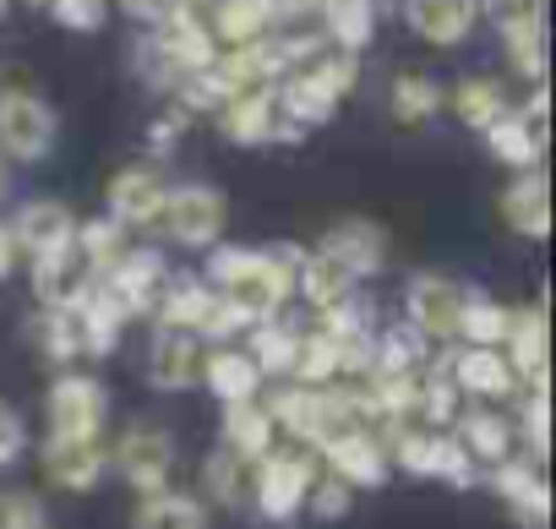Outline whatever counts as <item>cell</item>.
Returning <instances> with one entry per match:
<instances>
[{
  "label": "cell",
  "mask_w": 556,
  "mask_h": 529,
  "mask_svg": "<svg viewBox=\"0 0 556 529\" xmlns=\"http://www.w3.org/2000/svg\"><path fill=\"white\" fill-rule=\"evenodd\" d=\"M218 301H229L245 323L278 317L295 295V274L273 256V245H213L207 251V279Z\"/></svg>",
  "instance_id": "6da1fadb"
},
{
  "label": "cell",
  "mask_w": 556,
  "mask_h": 529,
  "mask_svg": "<svg viewBox=\"0 0 556 529\" xmlns=\"http://www.w3.org/2000/svg\"><path fill=\"white\" fill-rule=\"evenodd\" d=\"M317 475H323V464L312 448H273L267 458L251 464V507L267 524H290L295 513H306Z\"/></svg>",
  "instance_id": "7a4b0ae2"
},
{
  "label": "cell",
  "mask_w": 556,
  "mask_h": 529,
  "mask_svg": "<svg viewBox=\"0 0 556 529\" xmlns=\"http://www.w3.org/2000/svg\"><path fill=\"white\" fill-rule=\"evenodd\" d=\"M388 464H399V469H409V475H420V480H447L453 491H469V486L480 480V469H475L469 453L453 442V431H426V426L388 437Z\"/></svg>",
  "instance_id": "3957f363"
},
{
  "label": "cell",
  "mask_w": 556,
  "mask_h": 529,
  "mask_svg": "<svg viewBox=\"0 0 556 529\" xmlns=\"http://www.w3.org/2000/svg\"><path fill=\"white\" fill-rule=\"evenodd\" d=\"M55 131H61V121L34 88H0V159L39 164V159H50Z\"/></svg>",
  "instance_id": "277c9868"
},
{
  "label": "cell",
  "mask_w": 556,
  "mask_h": 529,
  "mask_svg": "<svg viewBox=\"0 0 556 529\" xmlns=\"http://www.w3.org/2000/svg\"><path fill=\"white\" fill-rule=\"evenodd\" d=\"M110 469L137 491V496H153V491H169V475H175V437L164 426H126L121 442L110 448Z\"/></svg>",
  "instance_id": "5b68a950"
},
{
  "label": "cell",
  "mask_w": 556,
  "mask_h": 529,
  "mask_svg": "<svg viewBox=\"0 0 556 529\" xmlns=\"http://www.w3.org/2000/svg\"><path fill=\"white\" fill-rule=\"evenodd\" d=\"M45 410H50V437L93 442V437H104V420H110V388L88 371H61Z\"/></svg>",
  "instance_id": "8992f818"
},
{
  "label": "cell",
  "mask_w": 556,
  "mask_h": 529,
  "mask_svg": "<svg viewBox=\"0 0 556 529\" xmlns=\"http://www.w3.org/2000/svg\"><path fill=\"white\" fill-rule=\"evenodd\" d=\"M224 197L213 186H169L164 191V207H159V224L175 245L186 251H213L218 235H224Z\"/></svg>",
  "instance_id": "52a82bcc"
},
{
  "label": "cell",
  "mask_w": 556,
  "mask_h": 529,
  "mask_svg": "<svg viewBox=\"0 0 556 529\" xmlns=\"http://www.w3.org/2000/svg\"><path fill=\"white\" fill-rule=\"evenodd\" d=\"M469 290L447 274H415L404 285V323L431 344V339H458V317H464Z\"/></svg>",
  "instance_id": "ba28073f"
},
{
  "label": "cell",
  "mask_w": 556,
  "mask_h": 529,
  "mask_svg": "<svg viewBox=\"0 0 556 529\" xmlns=\"http://www.w3.org/2000/svg\"><path fill=\"white\" fill-rule=\"evenodd\" d=\"M317 464H323V475L344 480L350 491H377V486H388V475H393L388 442H382L377 431H339V437H328V442L317 448Z\"/></svg>",
  "instance_id": "9c48e42d"
},
{
  "label": "cell",
  "mask_w": 556,
  "mask_h": 529,
  "mask_svg": "<svg viewBox=\"0 0 556 529\" xmlns=\"http://www.w3.org/2000/svg\"><path fill=\"white\" fill-rule=\"evenodd\" d=\"M99 285L126 306V317H153V306H159V295L169 285V262L153 245H126V256L115 262Z\"/></svg>",
  "instance_id": "30bf717a"
},
{
  "label": "cell",
  "mask_w": 556,
  "mask_h": 529,
  "mask_svg": "<svg viewBox=\"0 0 556 529\" xmlns=\"http://www.w3.org/2000/svg\"><path fill=\"white\" fill-rule=\"evenodd\" d=\"M317 251L361 285V279L382 274V262H388V229H382L377 218L350 213V218H333V224H328V235H323Z\"/></svg>",
  "instance_id": "8fae6325"
},
{
  "label": "cell",
  "mask_w": 556,
  "mask_h": 529,
  "mask_svg": "<svg viewBox=\"0 0 556 529\" xmlns=\"http://www.w3.org/2000/svg\"><path fill=\"white\" fill-rule=\"evenodd\" d=\"M262 410H267L273 431H285V437H290V448H312V453H317V448L333 437V426H328V404H323V388L278 382V388L262 399Z\"/></svg>",
  "instance_id": "7c38bea8"
},
{
  "label": "cell",
  "mask_w": 556,
  "mask_h": 529,
  "mask_svg": "<svg viewBox=\"0 0 556 529\" xmlns=\"http://www.w3.org/2000/svg\"><path fill=\"white\" fill-rule=\"evenodd\" d=\"M169 61H175V72H207L213 61H218V45H213V34H207V17L202 12H191V7H169L159 23H153V34H148Z\"/></svg>",
  "instance_id": "4fadbf2b"
},
{
  "label": "cell",
  "mask_w": 556,
  "mask_h": 529,
  "mask_svg": "<svg viewBox=\"0 0 556 529\" xmlns=\"http://www.w3.org/2000/svg\"><path fill=\"white\" fill-rule=\"evenodd\" d=\"M12 240H17V256H28V262H39V256H50V251H61V245H72V235H77V218H72V207L66 202H55V197H34V202H23L17 213H12Z\"/></svg>",
  "instance_id": "5bb4252c"
},
{
  "label": "cell",
  "mask_w": 556,
  "mask_h": 529,
  "mask_svg": "<svg viewBox=\"0 0 556 529\" xmlns=\"http://www.w3.org/2000/svg\"><path fill=\"white\" fill-rule=\"evenodd\" d=\"M164 175L159 169H148V164H137V169H121V175H110V186H104V218H115L121 229H142V224H159V207H164Z\"/></svg>",
  "instance_id": "9a60e30c"
},
{
  "label": "cell",
  "mask_w": 556,
  "mask_h": 529,
  "mask_svg": "<svg viewBox=\"0 0 556 529\" xmlns=\"http://www.w3.org/2000/svg\"><path fill=\"white\" fill-rule=\"evenodd\" d=\"M442 355H447V377H453L458 399L469 393V399L502 404V399L518 393V377L502 361V350H469V344H458V350H442Z\"/></svg>",
  "instance_id": "2e32d148"
},
{
  "label": "cell",
  "mask_w": 556,
  "mask_h": 529,
  "mask_svg": "<svg viewBox=\"0 0 556 529\" xmlns=\"http://www.w3.org/2000/svg\"><path fill=\"white\" fill-rule=\"evenodd\" d=\"M218 131L240 148H267V142H295V131L278 121L273 110V88H256V93H235L224 110H218Z\"/></svg>",
  "instance_id": "e0dca14e"
},
{
  "label": "cell",
  "mask_w": 556,
  "mask_h": 529,
  "mask_svg": "<svg viewBox=\"0 0 556 529\" xmlns=\"http://www.w3.org/2000/svg\"><path fill=\"white\" fill-rule=\"evenodd\" d=\"M148 382L159 393H186L202 382V339L197 333H175V328H153L148 344Z\"/></svg>",
  "instance_id": "ac0fdd59"
},
{
  "label": "cell",
  "mask_w": 556,
  "mask_h": 529,
  "mask_svg": "<svg viewBox=\"0 0 556 529\" xmlns=\"http://www.w3.org/2000/svg\"><path fill=\"white\" fill-rule=\"evenodd\" d=\"M45 475L61 491H93L110 475V442H77V437H45Z\"/></svg>",
  "instance_id": "d6986e66"
},
{
  "label": "cell",
  "mask_w": 556,
  "mask_h": 529,
  "mask_svg": "<svg viewBox=\"0 0 556 529\" xmlns=\"http://www.w3.org/2000/svg\"><path fill=\"white\" fill-rule=\"evenodd\" d=\"M404 12V28L420 39V45H437V50H453L469 39V28L480 23L475 0H399Z\"/></svg>",
  "instance_id": "ffe728a7"
},
{
  "label": "cell",
  "mask_w": 556,
  "mask_h": 529,
  "mask_svg": "<svg viewBox=\"0 0 556 529\" xmlns=\"http://www.w3.org/2000/svg\"><path fill=\"white\" fill-rule=\"evenodd\" d=\"M207 34L218 50H240V45H256L267 39L278 23H285V7L278 0H213L207 7Z\"/></svg>",
  "instance_id": "44dd1931"
},
{
  "label": "cell",
  "mask_w": 556,
  "mask_h": 529,
  "mask_svg": "<svg viewBox=\"0 0 556 529\" xmlns=\"http://www.w3.org/2000/svg\"><path fill=\"white\" fill-rule=\"evenodd\" d=\"M453 442L469 453V464L480 469H496V464H507L513 458V448H518V431H513V420L502 415V410H458V420H453Z\"/></svg>",
  "instance_id": "7402d4cb"
},
{
  "label": "cell",
  "mask_w": 556,
  "mask_h": 529,
  "mask_svg": "<svg viewBox=\"0 0 556 529\" xmlns=\"http://www.w3.org/2000/svg\"><path fill=\"white\" fill-rule=\"evenodd\" d=\"M491 486H496V496L513 507V518L518 524H529V529H545V518H551V486H545V469L529 458H507V464H496L491 469Z\"/></svg>",
  "instance_id": "603a6c76"
},
{
  "label": "cell",
  "mask_w": 556,
  "mask_h": 529,
  "mask_svg": "<svg viewBox=\"0 0 556 529\" xmlns=\"http://www.w3.org/2000/svg\"><path fill=\"white\" fill-rule=\"evenodd\" d=\"M93 285H99V279L83 268L77 245H61V251H50V256L34 262V295H39L45 312H77V301H83Z\"/></svg>",
  "instance_id": "cb8c5ba5"
},
{
  "label": "cell",
  "mask_w": 556,
  "mask_h": 529,
  "mask_svg": "<svg viewBox=\"0 0 556 529\" xmlns=\"http://www.w3.org/2000/svg\"><path fill=\"white\" fill-rule=\"evenodd\" d=\"M295 355H301V328H295V323L262 317V323L245 328V361L262 371V382H267V377L290 382V377H295Z\"/></svg>",
  "instance_id": "d4e9b609"
},
{
  "label": "cell",
  "mask_w": 556,
  "mask_h": 529,
  "mask_svg": "<svg viewBox=\"0 0 556 529\" xmlns=\"http://www.w3.org/2000/svg\"><path fill=\"white\" fill-rule=\"evenodd\" d=\"M202 382L218 404H251L262 393V371L245 361L240 344H213L202 350Z\"/></svg>",
  "instance_id": "484cf974"
},
{
  "label": "cell",
  "mask_w": 556,
  "mask_h": 529,
  "mask_svg": "<svg viewBox=\"0 0 556 529\" xmlns=\"http://www.w3.org/2000/svg\"><path fill=\"white\" fill-rule=\"evenodd\" d=\"M502 218H507V229H518L529 240L551 235V180H545V169L513 175V186L502 191Z\"/></svg>",
  "instance_id": "4316f807"
},
{
  "label": "cell",
  "mask_w": 556,
  "mask_h": 529,
  "mask_svg": "<svg viewBox=\"0 0 556 529\" xmlns=\"http://www.w3.org/2000/svg\"><path fill=\"white\" fill-rule=\"evenodd\" d=\"M72 323H77V339H83V355H110L115 344H121V333H126V306L104 290V285H93L83 301H77V312H72Z\"/></svg>",
  "instance_id": "83f0119b"
},
{
  "label": "cell",
  "mask_w": 556,
  "mask_h": 529,
  "mask_svg": "<svg viewBox=\"0 0 556 529\" xmlns=\"http://www.w3.org/2000/svg\"><path fill=\"white\" fill-rule=\"evenodd\" d=\"M317 12H323V39L344 55H361L377 34L382 0H317Z\"/></svg>",
  "instance_id": "f1b7e54d"
},
{
  "label": "cell",
  "mask_w": 556,
  "mask_h": 529,
  "mask_svg": "<svg viewBox=\"0 0 556 529\" xmlns=\"http://www.w3.org/2000/svg\"><path fill=\"white\" fill-rule=\"evenodd\" d=\"M502 361L513 366L518 382L545 388V306L513 312V333H507V344H502Z\"/></svg>",
  "instance_id": "f546056e"
},
{
  "label": "cell",
  "mask_w": 556,
  "mask_h": 529,
  "mask_svg": "<svg viewBox=\"0 0 556 529\" xmlns=\"http://www.w3.org/2000/svg\"><path fill=\"white\" fill-rule=\"evenodd\" d=\"M207 306H213V290L197 274H169V285H164V295L153 306V323L159 328H175V333H197L202 317H207Z\"/></svg>",
  "instance_id": "4dcf8cb0"
},
{
  "label": "cell",
  "mask_w": 556,
  "mask_h": 529,
  "mask_svg": "<svg viewBox=\"0 0 556 529\" xmlns=\"http://www.w3.org/2000/svg\"><path fill=\"white\" fill-rule=\"evenodd\" d=\"M218 448L240 453L245 464H256V458H267V453L278 448V431H273L262 399H251V404H224V442H218Z\"/></svg>",
  "instance_id": "1f68e13d"
},
{
  "label": "cell",
  "mask_w": 556,
  "mask_h": 529,
  "mask_svg": "<svg viewBox=\"0 0 556 529\" xmlns=\"http://www.w3.org/2000/svg\"><path fill=\"white\" fill-rule=\"evenodd\" d=\"M426 339L409 328V323H388L377 328V350H371V377L377 382H393V377H415L426 366Z\"/></svg>",
  "instance_id": "d6a6232c"
},
{
  "label": "cell",
  "mask_w": 556,
  "mask_h": 529,
  "mask_svg": "<svg viewBox=\"0 0 556 529\" xmlns=\"http://www.w3.org/2000/svg\"><path fill=\"white\" fill-rule=\"evenodd\" d=\"M442 104H447L469 131H480V137H485V131L513 110V104H507V93H502V83H491V77H464L453 93H442Z\"/></svg>",
  "instance_id": "836d02e7"
},
{
  "label": "cell",
  "mask_w": 556,
  "mask_h": 529,
  "mask_svg": "<svg viewBox=\"0 0 556 529\" xmlns=\"http://www.w3.org/2000/svg\"><path fill=\"white\" fill-rule=\"evenodd\" d=\"M202 491L213 507H251V464L229 448H213L202 458Z\"/></svg>",
  "instance_id": "e575fe53"
},
{
  "label": "cell",
  "mask_w": 556,
  "mask_h": 529,
  "mask_svg": "<svg viewBox=\"0 0 556 529\" xmlns=\"http://www.w3.org/2000/svg\"><path fill=\"white\" fill-rule=\"evenodd\" d=\"M131 529H207V507L191 491H153L137 502Z\"/></svg>",
  "instance_id": "d590c367"
},
{
  "label": "cell",
  "mask_w": 556,
  "mask_h": 529,
  "mask_svg": "<svg viewBox=\"0 0 556 529\" xmlns=\"http://www.w3.org/2000/svg\"><path fill=\"white\" fill-rule=\"evenodd\" d=\"M507 333H513V306H502V301L469 290L464 317H458V339H464L469 350H502Z\"/></svg>",
  "instance_id": "8d00e7d4"
},
{
  "label": "cell",
  "mask_w": 556,
  "mask_h": 529,
  "mask_svg": "<svg viewBox=\"0 0 556 529\" xmlns=\"http://www.w3.org/2000/svg\"><path fill=\"white\" fill-rule=\"evenodd\" d=\"M502 45H507V61L518 77H529L534 88L545 83V50H551V34H545V12L540 17H523V23H507L502 28Z\"/></svg>",
  "instance_id": "74e56055"
},
{
  "label": "cell",
  "mask_w": 556,
  "mask_h": 529,
  "mask_svg": "<svg viewBox=\"0 0 556 529\" xmlns=\"http://www.w3.org/2000/svg\"><path fill=\"white\" fill-rule=\"evenodd\" d=\"M72 245H77V256H83V268L93 274V279H104L115 262L126 256V229L115 224V218H88V224H77V235H72Z\"/></svg>",
  "instance_id": "f35d334b"
},
{
  "label": "cell",
  "mask_w": 556,
  "mask_h": 529,
  "mask_svg": "<svg viewBox=\"0 0 556 529\" xmlns=\"http://www.w3.org/2000/svg\"><path fill=\"white\" fill-rule=\"evenodd\" d=\"M295 290H301V301H306V306L328 312V306H339L344 295H355V279H350L344 268H333V262H328L323 251H306L301 274H295Z\"/></svg>",
  "instance_id": "ab89813d"
},
{
  "label": "cell",
  "mask_w": 556,
  "mask_h": 529,
  "mask_svg": "<svg viewBox=\"0 0 556 529\" xmlns=\"http://www.w3.org/2000/svg\"><path fill=\"white\" fill-rule=\"evenodd\" d=\"M485 148H491V159L496 164H507L513 175H523V169H540V159H545V148L529 137V126L518 121V110H507L491 131H485Z\"/></svg>",
  "instance_id": "60d3db41"
},
{
  "label": "cell",
  "mask_w": 556,
  "mask_h": 529,
  "mask_svg": "<svg viewBox=\"0 0 556 529\" xmlns=\"http://www.w3.org/2000/svg\"><path fill=\"white\" fill-rule=\"evenodd\" d=\"M388 110H393V121H404V126H426V121L442 110V88H437L426 72H399L393 88H388Z\"/></svg>",
  "instance_id": "b9f144b4"
},
{
  "label": "cell",
  "mask_w": 556,
  "mask_h": 529,
  "mask_svg": "<svg viewBox=\"0 0 556 529\" xmlns=\"http://www.w3.org/2000/svg\"><path fill=\"white\" fill-rule=\"evenodd\" d=\"M39 344H45V355L50 361H77L83 355V339H77V323H72V312H45L39 317Z\"/></svg>",
  "instance_id": "7bdbcfd3"
},
{
  "label": "cell",
  "mask_w": 556,
  "mask_h": 529,
  "mask_svg": "<svg viewBox=\"0 0 556 529\" xmlns=\"http://www.w3.org/2000/svg\"><path fill=\"white\" fill-rule=\"evenodd\" d=\"M50 17L66 34H99L110 23V0H50Z\"/></svg>",
  "instance_id": "ee69618b"
},
{
  "label": "cell",
  "mask_w": 556,
  "mask_h": 529,
  "mask_svg": "<svg viewBox=\"0 0 556 529\" xmlns=\"http://www.w3.org/2000/svg\"><path fill=\"white\" fill-rule=\"evenodd\" d=\"M545 415H551V399H545V388H529V399H523V415H518V426H513V431H523V442H529L534 464H540V458H545V448H551Z\"/></svg>",
  "instance_id": "f6af8a7d"
},
{
  "label": "cell",
  "mask_w": 556,
  "mask_h": 529,
  "mask_svg": "<svg viewBox=\"0 0 556 529\" xmlns=\"http://www.w3.org/2000/svg\"><path fill=\"white\" fill-rule=\"evenodd\" d=\"M350 507H355V491H350L344 480H333V475H317V486H312V496H306V513L323 518V524H333V518H344Z\"/></svg>",
  "instance_id": "bcb514c9"
},
{
  "label": "cell",
  "mask_w": 556,
  "mask_h": 529,
  "mask_svg": "<svg viewBox=\"0 0 556 529\" xmlns=\"http://www.w3.org/2000/svg\"><path fill=\"white\" fill-rule=\"evenodd\" d=\"M245 328H251V323H245V317H240L229 301H218V295H213V306H207V317H202L197 339H207V350H213V344H235Z\"/></svg>",
  "instance_id": "7dc6e473"
},
{
  "label": "cell",
  "mask_w": 556,
  "mask_h": 529,
  "mask_svg": "<svg viewBox=\"0 0 556 529\" xmlns=\"http://www.w3.org/2000/svg\"><path fill=\"white\" fill-rule=\"evenodd\" d=\"M0 529H45V502L34 491L0 496Z\"/></svg>",
  "instance_id": "c3c4849f"
},
{
  "label": "cell",
  "mask_w": 556,
  "mask_h": 529,
  "mask_svg": "<svg viewBox=\"0 0 556 529\" xmlns=\"http://www.w3.org/2000/svg\"><path fill=\"white\" fill-rule=\"evenodd\" d=\"M475 12H480V17H491L496 28H507V23L540 17V12H545V0H475Z\"/></svg>",
  "instance_id": "681fc988"
},
{
  "label": "cell",
  "mask_w": 556,
  "mask_h": 529,
  "mask_svg": "<svg viewBox=\"0 0 556 529\" xmlns=\"http://www.w3.org/2000/svg\"><path fill=\"white\" fill-rule=\"evenodd\" d=\"M23 448H28V426H23V415L0 404V469H12V464L23 458Z\"/></svg>",
  "instance_id": "f907efd6"
},
{
  "label": "cell",
  "mask_w": 556,
  "mask_h": 529,
  "mask_svg": "<svg viewBox=\"0 0 556 529\" xmlns=\"http://www.w3.org/2000/svg\"><path fill=\"white\" fill-rule=\"evenodd\" d=\"M180 126H186V115H180V110H169V115H159V121L148 126V142H153L159 153H169V148H175V137H180Z\"/></svg>",
  "instance_id": "816d5d0a"
},
{
  "label": "cell",
  "mask_w": 556,
  "mask_h": 529,
  "mask_svg": "<svg viewBox=\"0 0 556 529\" xmlns=\"http://www.w3.org/2000/svg\"><path fill=\"white\" fill-rule=\"evenodd\" d=\"M110 7H121L126 17H137V23H148V28H153V23L169 12V0H110Z\"/></svg>",
  "instance_id": "f5cc1de1"
},
{
  "label": "cell",
  "mask_w": 556,
  "mask_h": 529,
  "mask_svg": "<svg viewBox=\"0 0 556 529\" xmlns=\"http://www.w3.org/2000/svg\"><path fill=\"white\" fill-rule=\"evenodd\" d=\"M12 268H17V240H12L7 224H0V279H12Z\"/></svg>",
  "instance_id": "db71d44e"
},
{
  "label": "cell",
  "mask_w": 556,
  "mask_h": 529,
  "mask_svg": "<svg viewBox=\"0 0 556 529\" xmlns=\"http://www.w3.org/2000/svg\"><path fill=\"white\" fill-rule=\"evenodd\" d=\"M278 7H285V17H290V12L301 17V12H317V0H278Z\"/></svg>",
  "instance_id": "11a10c76"
},
{
  "label": "cell",
  "mask_w": 556,
  "mask_h": 529,
  "mask_svg": "<svg viewBox=\"0 0 556 529\" xmlns=\"http://www.w3.org/2000/svg\"><path fill=\"white\" fill-rule=\"evenodd\" d=\"M12 197V169H7V159H0V202Z\"/></svg>",
  "instance_id": "9f6ffc18"
},
{
  "label": "cell",
  "mask_w": 556,
  "mask_h": 529,
  "mask_svg": "<svg viewBox=\"0 0 556 529\" xmlns=\"http://www.w3.org/2000/svg\"><path fill=\"white\" fill-rule=\"evenodd\" d=\"M169 7H191V12H202V7H213V0H169Z\"/></svg>",
  "instance_id": "6f0895ef"
},
{
  "label": "cell",
  "mask_w": 556,
  "mask_h": 529,
  "mask_svg": "<svg viewBox=\"0 0 556 529\" xmlns=\"http://www.w3.org/2000/svg\"><path fill=\"white\" fill-rule=\"evenodd\" d=\"M28 7H50V0H28Z\"/></svg>",
  "instance_id": "680465c9"
},
{
  "label": "cell",
  "mask_w": 556,
  "mask_h": 529,
  "mask_svg": "<svg viewBox=\"0 0 556 529\" xmlns=\"http://www.w3.org/2000/svg\"><path fill=\"white\" fill-rule=\"evenodd\" d=\"M0 12H7V0H0Z\"/></svg>",
  "instance_id": "91938a15"
}]
</instances>
